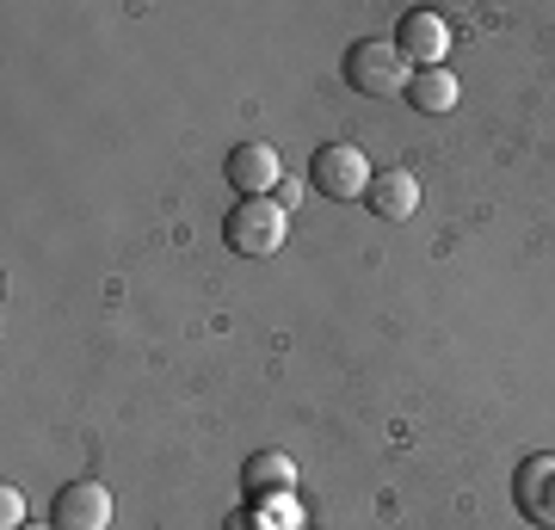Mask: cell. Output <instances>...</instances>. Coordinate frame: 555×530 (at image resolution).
<instances>
[{
	"mask_svg": "<svg viewBox=\"0 0 555 530\" xmlns=\"http://www.w3.org/2000/svg\"><path fill=\"white\" fill-rule=\"evenodd\" d=\"M346 80L371 99H401L414 80V62L396 50V38H364L346 50Z\"/></svg>",
	"mask_w": 555,
	"mask_h": 530,
	"instance_id": "obj_1",
	"label": "cell"
},
{
	"mask_svg": "<svg viewBox=\"0 0 555 530\" xmlns=\"http://www.w3.org/2000/svg\"><path fill=\"white\" fill-rule=\"evenodd\" d=\"M284 222H291V210H284L278 197H241L235 210L222 217V241H229L241 259H266V254L284 247Z\"/></svg>",
	"mask_w": 555,
	"mask_h": 530,
	"instance_id": "obj_2",
	"label": "cell"
},
{
	"mask_svg": "<svg viewBox=\"0 0 555 530\" xmlns=\"http://www.w3.org/2000/svg\"><path fill=\"white\" fill-rule=\"evenodd\" d=\"M309 185L321 197H364L371 192V160L358 155V142H321L315 160H309Z\"/></svg>",
	"mask_w": 555,
	"mask_h": 530,
	"instance_id": "obj_3",
	"label": "cell"
},
{
	"mask_svg": "<svg viewBox=\"0 0 555 530\" xmlns=\"http://www.w3.org/2000/svg\"><path fill=\"white\" fill-rule=\"evenodd\" d=\"M56 530H112V488L105 481H68L50 506Z\"/></svg>",
	"mask_w": 555,
	"mask_h": 530,
	"instance_id": "obj_4",
	"label": "cell"
},
{
	"mask_svg": "<svg viewBox=\"0 0 555 530\" xmlns=\"http://www.w3.org/2000/svg\"><path fill=\"white\" fill-rule=\"evenodd\" d=\"M222 173H229V185H235L241 197H272L278 185H284V167H278L272 142H235Z\"/></svg>",
	"mask_w": 555,
	"mask_h": 530,
	"instance_id": "obj_5",
	"label": "cell"
},
{
	"mask_svg": "<svg viewBox=\"0 0 555 530\" xmlns=\"http://www.w3.org/2000/svg\"><path fill=\"white\" fill-rule=\"evenodd\" d=\"M396 50L420 68H444V50H451V25L438 20L433 7H414V13H401L396 25Z\"/></svg>",
	"mask_w": 555,
	"mask_h": 530,
	"instance_id": "obj_6",
	"label": "cell"
},
{
	"mask_svg": "<svg viewBox=\"0 0 555 530\" xmlns=\"http://www.w3.org/2000/svg\"><path fill=\"white\" fill-rule=\"evenodd\" d=\"M364 204H371L383 222H408L414 217V204H420V179L408 173V167H383V173H371Z\"/></svg>",
	"mask_w": 555,
	"mask_h": 530,
	"instance_id": "obj_7",
	"label": "cell"
},
{
	"mask_svg": "<svg viewBox=\"0 0 555 530\" xmlns=\"http://www.w3.org/2000/svg\"><path fill=\"white\" fill-rule=\"evenodd\" d=\"M518 493V512L531 518V525H555V456H531L513 481Z\"/></svg>",
	"mask_w": 555,
	"mask_h": 530,
	"instance_id": "obj_8",
	"label": "cell"
},
{
	"mask_svg": "<svg viewBox=\"0 0 555 530\" xmlns=\"http://www.w3.org/2000/svg\"><path fill=\"white\" fill-rule=\"evenodd\" d=\"M241 481H247L254 500H284L291 481H297V463H291L284 451H254L247 456V469H241Z\"/></svg>",
	"mask_w": 555,
	"mask_h": 530,
	"instance_id": "obj_9",
	"label": "cell"
},
{
	"mask_svg": "<svg viewBox=\"0 0 555 530\" xmlns=\"http://www.w3.org/2000/svg\"><path fill=\"white\" fill-rule=\"evenodd\" d=\"M456 75L451 68H414V80H408V105H420V112H433V118H444L456 105Z\"/></svg>",
	"mask_w": 555,
	"mask_h": 530,
	"instance_id": "obj_10",
	"label": "cell"
},
{
	"mask_svg": "<svg viewBox=\"0 0 555 530\" xmlns=\"http://www.w3.org/2000/svg\"><path fill=\"white\" fill-rule=\"evenodd\" d=\"M0 518H7V530H20V525H25V500H20L13 488L0 493Z\"/></svg>",
	"mask_w": 555,
	"mask_h": 530,
	"instance_id": "obj_11",
	"label": "cell"
},
{
	"mask_svg": "<svg viewBox=\"0 0 555 530\" xmlns=\"http://www.w3.org/2000/svg\"><path fill=\"white\" fill-rule=\"evenodd\" d=\"M278 204H284V210H297V204H302V185H297V179H284V185H278Z\"/></svg>",
	"mask_w": 555,
	"mask_h": 530,
	"instance_id": "obj_12",
	"label": "cell"
},
{
	"mask_svg": "<svg viewBox=\"0 0 555 530\" xmlns=\"http://www.w3.org/2000/svg\"><path fill=\"white\" fill-rule=\"evenodd\" d=\"M229 530H247V518H229Z\"/></svg>",
	"mask_w": 555,
	"mask_h": 530,
	"instance_id": "obj_13",
	"label": "cell"
},
{
	"mask_svg": "<svg viewBox=\"0 0 555 530\" xmlns=\"http://www.w3.org/2000/svg\"><path fill=\"white\" fill-rule=\"evenodd\" d=\"M20 530H56V525H20Z\"/></svg>",
	"mask_w": 555,
	"mask_h": 530,
	"instance_id": "obj_14",
	"label": "cell"
}]
</instances>
